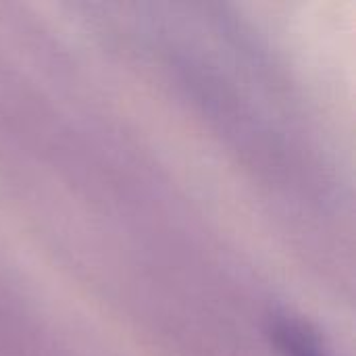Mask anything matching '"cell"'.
<instances>
[{
  "mask_svg": "<svg viewBox=\"0 0 356 356\" xmlns=\"http://www.w3.org/2000/svg\"><path fill=\"white\" fill-rule=\"evenodd\" d=\"M271 338L286 356H330L315 332L292 319L275 321L271 325Z\"/></svg>",
  "mask_w": 356,
  "mask_h": 356,
  "instance_id": "cell-1",
  "label": "cell"
}]
</instances>
